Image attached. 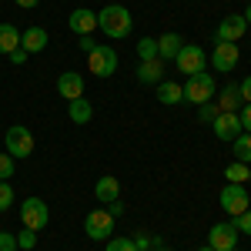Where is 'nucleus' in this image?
Here are the masks:
<instances>
[{
    "label": "nucleus",
    "mask_w": 251,
    "mask_h": 251,
    "mask_svg": "<svg viewBox=\"0 0 251 251\" xmlns=\"http://www.w3.org/2000/svg\"><path fill=\"white\" fill-rule=\"evenodd\" d=\"M131 24H134V20H131V10L121 7V3H107V7L97 14V27L111 40H124L131 34Z\"/></svg>",
    "instance_id": "obj_1"
},
{
    "label": "nucleus",
    "mask_w": 251,
    "mask_h": 251,
    "mask_svg": "<svg viewBox=\"0 0 251 251\" xmlns=\"http://www.w3.org/2000/svg\"><path fill=\"white\" fill-rule=\"evenodd\" d=\"M181 87H184V100H188V104H198V107H201V104L214 100V77L204 74V71H201V74H191L188 84H181Z\"/></svg>",
    "instance_id": "obj_2"
},
{
    "label": "nucleus",
    "mask_w": 251,
    "mask_h": 251,
    "mask_svg": "<svg viewBox=\"0 0 251 251\" xmlns=\"http://www.w3.org/2000/svg\"><path fill=\"white\" fill-rule=\"evenodd\" d=\"M87 71L97 74V77H111L117 71V50L107 47V44H97L94 50L87 54Z\"/></svg>",
    "instance_id": "obj_3"
},
{
    "label": "nucleus",
    "mask_w": 251,
    "mask_h": 251,
    "mask_svg": "<svg viewBox=\"0 0 251 251\" xmlns=\"http://www.w3.org/2000/svg\"><path fill=\"white\" fill-rule=\"evenodd\" d=\"M84 234L91 241H104L107 234H114V214L107 211V208H94L84 218Z\"/></svg>",
    "instance_id": "obj_4"
},
{
    "label": "nucleus",
    "mask_w": 251,
    "mask_h": 251,
    "mask_svg": "<svg viewBox=\"0 0 251 251\" xmlns=\"http://www.w3.org/2000/svg\"><path fill=\"white\" fill-rule=\"evenodd\" d=\"M174 64H177V71L181 74H201L204 67H208V54H204V47H198V44H184L181 50H177V57H174Z\"/></svg>",
    "instance_id": "obj_5"
},
{
    "label": "nucleus",
    "mask_w": 251,
    "mask_h": 251,
    "mask_svg": "<svg viewBox=\"0 0 251 251\" xmlns=\"http://www.w3.org/2000/svg\"><path fill=\"white\" fill-rule=\"evenodd\" d=\"M20 221H24V228H30V231H44L47 221H50V211H47V204H44L40 198H24V204H20Z\"/></svg>",
    "instance_id": "obj_6"
},
{
    "label": "nucleus",
    "mask_w": 251,
    "mask_h": 251,
    "mask_svg": "<svg viewBox=\"0 0 251 251\" xmlns=\"http://www.w3.org/2000/svg\"><path fill=\"white\" fill-rule=\"evenodd\" d=\"M3 144H7V154L10 157H30L34 154V134L27 131V127H7V137H3Z\"/></svg>",
    "instance_id": "obj_7"
},
{
    "label": "nucleus",
    "mask_w": 251,
    "mask_h": 251,
    "mask_svg": "<svg viewBox=\"0 0 251 251\" xmlns=\"http://www.w3.org/2000/svg\"><path fill=\"white\" fill-rule=\"evenodd\" d=\"M245 34H248V20L241 17V14H228V17L214 27V40L218 44H238Z\"/></svg>",
    "instance_id": "obj_8"
},
{
    "label": "nucleus",
    "mask_w": 251,
    "mask_h": 251,
    "mask_svg": "<svg viewBox=\"0 0 251 251\" xmlns=\"http://www.w3.org/2000/svg\"><path fill=\"white\" fill-rule=\"evenodd\" d=\"M218 201H221V208L231 214V218L251 208V198H248V191H245L241 184H225V188H221V194H218Z\"/></svg>",
    "instance_id": "obj_9"
},
{
    "label": "nucleus",
    "mask_w": 251,
    "mask_h": 251,
    "mask_svg": "<svg viewBox=\"0 0 251 251\" xmlns=\"http://www.w3.org/2000/svg\"><path fill=\"white\" fill-rule=\"evenodd\" d=\"M238 60H241V47H238V44H218V40H214L211 64H214L218 74H231L234 67H238Z\"/></svg>",
    "instance_id": "obj_10"
},
{
    "label": "nucleus",
    "mask_w": 251,
    "mask_h": 251,
    "mask_svg": "<svg viewBox=\"0 0 251 251\" xmlns=\"http://www.w3.org/2000/svg\"><path fill=\"white\" fill-rule=\"evenodd\" d=\"M208 248H214V251H231V248H238V231H234L231 221L214 225L211 231H208Z\"/></svg>",
    "instance_id": "obj_11"
},
{
    "label": "nucleus",
    "mask_w": 251,
    "mask_h": 251,
    "mask_svg": "<svg viewBox=\"0 0 251 251\" xmlns=\"http://www.w3.org/2000/svg\"><path fill=\"white\" fill-rule=\"evenodd\" d=\"M211 124H214V137H218V141H234V137L245 131V127H241V117L228 114V111H221Z\"/></svg>",
    "instance_id": "obj_12"
},
{
    "label": "nucleus",
    "mask_w": 251,
    "mask_h": 251,
    "mask_svg": "<svg viewBox=\"0 0 251 251\" xmlns=\"http://www.w3.org/2000/svg\"><path fill=\"white\" fill-rule=\"evenodd\" d=\"M67 27H71L77 37H87L91 30H97V14H94V10H87V7H77V10H71Z\"/></svg>",
    "instance_id": "obj_13"
},
{
    "label": "nucleus",
    "mask_w": 251,
    "mask_h": 251,
    "mask_svg": "<svg viewBox=\"0 0 251 251\" xmlns=\"http://www.w3.org/2000/svg\"><path fill=\"white\" fill-rule=\"evenodd\" d=\"M57 94L64 97V100H77V97H84V77H80L77 71H64L57 77Z\"/></svg>",
    "instance_id": "obj_14"
},
{
    "label": "nucleus",
    "mask_w": 251,
    "mask_h": 251,
    "mask_svg": "<svg viewBox=\"0 0 251 251\" xmlns=\"http://www.w3.org/2000/svg\"><path fill=\"white\" fill-rule=\"evenodd\" d=\"M47 40H50V37H47L44 27H27V30L20 34V47H24L27 54H40V50L47 47Z\"/></svg>",
    "instance_id": "obj_15"
},
{
    "label": "nucleus",
    "mask_w": 251,
    "mask_h": 251,
    "mask_svg": "<svg viewBox=\"0 0 251 251\" xmlns=\"http://www.w3.org/2000/svg\"><path fill=\"white\" fill-rule=\"evenodd\" d=\"M94 194H97V201H100V204H111V201L121 198V181L111 177V174H104V177L94 184Z\"/></svg>",
    "instance_id": "obj_16"
},
{
    "label": "nucleus",
    "mask_w": 251,
    "mask_h": 251,
    "mask_svg": "<svg viewBox=\"0 0 251 251\" xmlns=\"http://www.w3.org/2000/svg\"><path fill=\"white\" fill-rule=\"evenodd\" d=\"M161 74H164V60L161 57L141 60V67H137V80L141 84H161Z\"/></svg>",
    "instance_id": "obj_17"
},
{
    "label": "nucleus",
    "mask_w": 251,
    "mask_h": 251,
    "mask_svg": "<svg viewBox=\"0 0 251 251\" xmlns=\"http://www.w3.org/2000/svg\"><path fill=\"white\" fill-rule=\"evenodd\" d=\"M157 100L168 104V107H171V104H181V100H184V87H181L177 80H161V84H157Z\"/></svg>",
    "instance_id": "obj_18"
},
{
    "label": "nucleus",
    "mask_w": 251,
    "mask_h": 251,
    "mask_svg": "<svg viewBox=\"0 0 251 251\" xmlns=\"http://www.w3.org/2000/svg\"><path fill=\"white\" fill-rule=\"evenodd\" d=\"M214 104H218V111L238 114V111H241V91H238V84H228V87L221 91V97H218Z\"/></svg>",
    "instance_id": "obj_19"
},
{
    "label": "nucleus",
    "mask_w": 251,
    "mask_h": 251,
    "mask_svg": "<svg viewBox=\"0 0 251 251\" xmlns=\"http://www.w3.org/2000/svg\"><path fill=\"white\" fill-rule=\"evenodd\" d=\"M20 47V30L14 27V24H0V54H14Z\"/></svg>",
    "instance_id": "obj_20"
},
{
    "label": "nucleus",
    "mask_w": 251,
    "mask_h": 251,
    "mask_svg": "<svg viewBox=\"0 0 251 251\" xmlns=\"http://www.w3.org/2000/svg\"><path fill=\"white\" fill-rule=\"evenodd\" d=\"M67 114H71L74 124H87V121L94 117V107H91V100L77 97V100H67Z\"/></svg>",
    "instance_id": "obj_21"
},
{
    "label": "nucleus",
    "mask_w": 251,
    "mask_h": 251,
    "mask_svg": "<svg viewBox=\"0 0 251 251\" xmlns=\"http://www.w3.org/2000/svg\"><path fill=\"white\" fill-rule=\"evenodd\" d=\"M181 47H184V40L177 37V34H164V37L157 40V57L161 60H174Z\"/></svg>",
    "instance_id": "obj_22"
},
{
    "label": "nucleus",
    "mask_w": 251,
    "mask_h": 251,
    "mask_svg": "<svg viewBox=\"0 0 251 251\" xmlns=\"http://www.w3.org/2000/svg\"><path fill=\"white\" fill-rule=\"evenodd\" d=\"M248 171H251V164L234 161V164H228V168H225V177H228V184H241V181H248Z\"/></svg>",
    "instance_id": "obj_23"
},
{
    "label": "nucleus",
    "mask_w": 251,
    "mask_h": 251,
    "mask_svg": "<svg viewBox=\"0 0 251 251\" xmlns=\"http://www.w3.org/2000/svg\"><path fill=\"white\" fill-rule=\"evenodd\" d=\"M234 154H238V161L251 164V134L248 131H241V134L234 137Z\"/></svg>",
    "instance_id": "obj_24"
},
{
    "label": "nucleus",
    "mask_w": 251,
    "mask_h": 251,
    "mask_svg": "<svg viewBox=\"0 0 251 251\" xmlns=\"http://www.w3.org/2000/svg\"><path fill=\"white\" fill-rule=\"evenodd\" d=\"M137 57L141 60H154L157 57V40L154 37H141L137 40Z\"/></svg>",
    "instance_id": "obj_25"
},
{
    "label": "nucleus",
    "mask_w": 251,
    "mask_h": 251,
    "mask_svg": "<svg viewBox=\"0 0 251 251\" xmlns=\"http://www.w3.org/2000/svg\"><path fill=\"white\" fill-rule=\"evenodd\" d=\"M231 225H234V231H238V234H248V238H251V208H248V211H241V214H234Z\"/></svg>",
    "instance_id": "obj_26"
},
{
    "label": "nucleus",
    "mask_w": 251,
    "mask_h": 251,
    "mask_svg": "<svg viewBox=\"0 0 251 251\" xmlns=\"http://www.w3.org/2000/svg\"><path fill=\"white\" fill-rule=\"evenodd\" d=\"M34 245H37V231H30V228H24V231L17 234V248H20V251H30Z\"/></svg>",
    "instance_id": "obj_27"
},
{
    "label": "nucleus",
    "mask_w": 251,
    "mask_h": 251,
    "mask_svg": "<svg viewBox=\"0 0 251 251\" xmlns=\"http://www.w3.org/2000/svg\"><path fill=\"white\" fill-rule=\"evenodd\" d=\"M107 251H137V245H134V238H111Z\"/></svg>",
    "instance_id": "obj_28"
},
{
    "label": "nucleus",
    "mask_w": 251,
    "mask_h": 251,
    "mask_svg": "<svg viewBox=\"0 0 251 251\" xmlns=\"http://www.w3.org/2000/svg\"><path fill=\"white\" fill-rule=\"evenodd\" d=\"M218 114H221V111H218V104H214V100H208V104H201V107H198V117H201L204 124H211Z\"/></svg>",
    "instance_id": "obj_29"
},
{
    "label": "nucleus",
    "mask_w": 251,
    "mask_h": 251,
    "mask_svg": "<svg viewBox=\"0 0 251 251\" xmlns=\"http://www.w3.org/2000/svg\"><path fill=\"white\" fill-rule=\"evenodd\" d=\"M10 204H14V188H10L7 181H0V214L7 211Z\"/></svg>",
    "instance_id": "obj_30"
},
{
    "label": "nucleus",
    "mask_w": 251,
    "mask_h": 251,
    "mask_svg": "<svg viewBox=\"0 0 251 251\" xmlns=\"http://www.w3.org/2000/svg\"><path fill=\"white\" fill-rule=\"evenodd\" d=\"M0 251H20V248H17V234L0 231Z\"/></svg>",
    "instance_id": "obj_31"
},
{
    "label": "nucleus",
    "mask_w": 251,
    "mask_h": 251,
    "mask_svg": "<svg viewBox=\"0 0 251 251\" xmlns=\"http://www.w3.org/2000/svg\"><path fill=\"white\" fill-rule=\"evenodd\" d=\"M14 174V157L10 154H0V181H7Z\"/></svg>",
    "instance_id": "obj_32"
},
{
    "label": "nucleus",
    "mask_w": 251,
    "mask_h": 251,
    "mask_svg": "<svg viewBox=\"0 0 251 251\" xmlns=\"http://www.w3.org/2000/svg\"><path fill=\"white\" fill-rule=\"evenodd\" d=\"M134 245H137V251H154L161 241H154V238H148V234H137L134 238Z\"/></svg>",
    "instance_id": "obj_33"
},
{
    "label": "nucleus",
    "mask_w": 251,
    "mask_h": 251,
    "mask_svg": "<svg viewBox=\"0 0 251 251\" xmlns=\"http://www.w3.org/2000/svg\"><path fill=\"white\" fill-rule=\"evenodd\" d=\"M238 117H241V127H245V131L251 134V104H245V107L238 111Z\"/></svg>",
    "instance_id": "obj_34"
},
{
    "label": "nucleus",
    "mask_w": 251,
    "mask_h": 251,
    "mask_svg": "<svg viewBox=\"0 0 251 251\" xmlns=\"http://www.w3.org/2000/svg\"><path fill=\"white\" fill-rule=\"evenodd\" d=\"M238 91H241V100H245V104H251V74L238 84Z\"/></svg>",
    "instance_id": "obj_35"
},
{
    "label": "nucleus",
    "mask_w": 251,
    "mask_h": 251,
    "mask_svg": "<svg viewBox=\"0 0 251 251\" xmlns=\"http://www.w3.org/2000/svg\"><path fill=\"white\" fill-rule=\"evenodd\" d=\"M107 211L114 214V218H121V214H124V204H121V198H117V201H111V204H107Z\"/></svg>",
    "instance_id": "obj_36"
},
{
    "label": "nucleus",
    "mask_w": 251,
    "mask_h": 251,
    "mask_svg": "<svg viewBox=\"0 0 251 251\" xmlns=\"http://www.w3.org/2000/svg\"><path fill=\"white\" fill-rule=\"evenodd\" d=\"M24 60H27V50H24V47H17V50L10 54V64H24Z\"/></svg>",
    "instance_id": "obj_37"
},
{
    "label": "nucleus",
    "mask_w": 251,
    "mask_h": 251,
    "mask_svg": "<svg viewBox=\"0 0 251 251\" xmlns=\"http://www.w3.org/2000/svg\"><path fill=\"white\" fill-rule=\"evenodd\" d=\"M80 47H84V50H87V54H91V50H94L97 44H94V40H91V34H87V37H80Z\"/></svg>",
    "instance_id": "obj_38"
},
{
    "label": "nucleus",
    "mask_w": 251,
    "mask_h": 251,
    "mask_svg": "<svg viewBox=\"0 0 251 251\" xmlns=\"http://www.w3.org/2000/svg\"><path fill=\"white\" fill-rule=\"evenodd\" d=\"M14 3H17V7H24V10H30V7H37L40 0H14Z\"/></svg>",
    "instance_id": "obj_39"
},
{
    "label": "nucleus",
    "mask_w": 251,
    "mask_h": 251,
    "mask_svg": "<svg viewBox=\"0 0 251 251\" xmlns=\"http://www.w3.org/2000/svg\"><path fill=\"white\" fill-rule=\"evenodd\" d=\"M241 17H245V20H248V24H251V3H248V7H245V14H241Z\"/></svg>",
    "instance_id": "obj_40"
},
{
    "label": "nucleus",
    "mask_w": 251,
    "mask_h": 251,
    "mask_svg": "<svg viewBox=\"0 0 251 251\" xmlns=\"http://www.w3.org/2000/svg\"><path fill=\"white\" fill-rule=\"evenodd\" d=\"M154 251H171V248H164V245H157V248Z\"/></svg>",
    "instance_id": "obj_41"
},
{
    "label": "nucleus",
    "mask_w": 251,
    "mask_h": 251,
    "mask_svg": "<svg viewBox=\"0 0 251 251\" xmlns=\"http://www.w3.org/2000/svg\"><path fill=\"white\" fill-rule=\"evenodd\" d=\"M198 251H214V248H208V245H204V248H198Z\"/></svg>",
    "instance_id": "obj_42"
},
{
    "label": "nucleus",
    "mask_w": 251,
    "mask_h": 251,
    "mask_svg": "<svg viewBox=\"0 0 251 251\" xmlns=\"http://www.w3.org/2000/svg\"><path fill=\"white\" fill-rule=\"evenodd\" d=\"M248 181H251V171H248Z\"/></svg>",
    "instance_id": "obj_43"
},
{
    "label": "nucleus",
    "mask_w": 251,
    "mask_h": 251,
    "mask_svg": "<svg viewBox=\"0 0 251 251\" xmlns=\"http://www.w3.org/2000/svg\"><path fill=\"white\" fill-rule=\"evenodd\" d=\"M231 251H238V248H231Z\"/></svg>",
    "instance_id": "obj_44"
}]
</instances>
